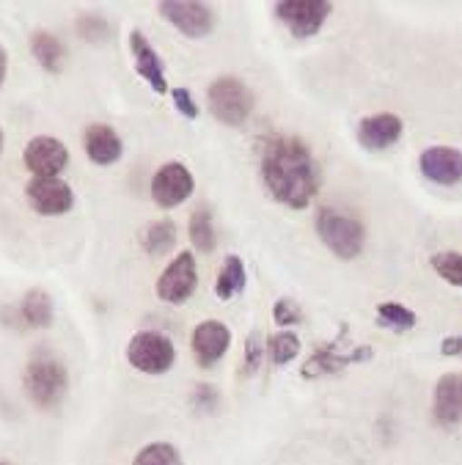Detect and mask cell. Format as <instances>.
<instances>
[{"label":"cell","mask_w":462,"mask_h":465,"mask_svg":"<svg viewBox=\"0 0 462 465\" xmlns=\"http://www.w3.org/2000/svg\"><path fill=\"white\" fill-rule=\"evenodd\" d=\"M188 232H191V242L199 253H212L215 245H218V237H215V223H212V213L210 207H196L193 215H191V223H188Z\"/></svg>","instance_id":"24"},{"label":"cell","mask_w":462,"mask_h":465,"mask_svg":"<svg viewBox=\"0 0 462 465\" xmlns=\"http://www.w3.org/2000/svg\"><path fill=\"white\" fill-rule=\"evenodd\" d=\"M314 226H317V234L319 240L325 242V248L349 262L355 256L363 253V245H366V229L358 218L336 210V207H319L317 210V218H314Z\"/></svg>","instance_id":"4"},{"label":"cell","mask_w":462,"mask_h":465,"mask_svg":"<svg viewBox=\"0 0 462 465\" xmlns=\"http://www.w3.org/2000/svg\"><path fill=\"white\" fill-rule=\"evenodd\" d=\"M231 347V331L226 322L221 320H204L193 328V336H191V350H193V358L202 369H210L215 366Z\"/></svg>","instance_id":"13"},{"label":"cell","mask_w":462,"mask_h":465,"mask_svg":"<svg viewBox=\"0 0 462 465\" xmlns=\"http://www.w3.org/2000/svg\"><path fill=\"white\" fill-rule=\"evenodd\" d=\"M421 176L440 188H454L462 182V152L454 146H429L418 157Z\"/></svg>","instance_id":"14"},{"label":"cell","mask_w":462,"mask_h":465,"mask_svg":"<svg viewBox=\"0 0 462 465\" xmlns=\"http://www.w3.org/2000/svg\"><path fill=\"white\" fill-rule=\"evenodd\" d=\"M372 358H375V350L369 344H349V328L341 325L333 341H322L314 347V352L309 355L300 371L306 381H319V378L339 375V371H344L352 363H363Z\"/></svg>","instance_id":"3"},{"label":"cell","mask_w":462,"mask_h":465,"mask_svg":"<svg viewBox=\"0 0 462 465\" xmlns=\"http://www.w3.org/2000/svg\"><path fill=\"white\" fill-rule=\"evenodd\" d=\"M440 352L448 355V358H462V333L446 336V339L440 341Z\"/></svg>","instance_id":"32"},{"label":"cell","mask_w":462,"mask_h":465,"mask_svg":"<svg viewBox=\"0 0 462 465\" xmlns=\"http://www.w3.org/2000/svg\"><path fill=\"white\" fill-rule=\"evenodd\" d=\"M0 465H9V462H0Z\"/></svg>","instance_id":"36"},{"label":"cell","mask_w":462,"mask_h":465,"mask_svg":"<svg viewBox=\"0 0 462 465\" xmlns=\"http://www.w3.org/2000/svg\"><path fill=\"white\" fill-rule=\"evenodd\" d=\"M25 199L34 207V213H39L42 218H58L74 207V193L61 176H53V179L34 176L25 184Z\"/></svg>","instance_id":"11"},{"label":"cell","mask_w":462,"mask_h":465,"mask_svg":"<svg viewBox=\"0 0 462 465\" xmlns=\"http://www.w3.org/2000/svg\"><path fill=\"white\" fill-rule=\"evenodd\" d=\"M300 352V339L292 331H281L264 339V355L272 366H287L298 358Z\"/></svg>","instance_id":"23"},{"label":"cell","mask_w":462,"mask_h":465,"mask_svg":"<svg viewBox=\"0 0 462 465\" xmlns=\"http://www.w3.org/2000/svg\"><path fill=\"white\" fill-rule=\"evenodd\" d=\"M157 12L188 39H204L215 25L212 6L199 4V0H162L157 4Z\"/></svg>","instance_id":"10"},{"label":"cell","mask_w":462,"mask_h":465,"mask_svg":"<svg viewBox=\"0 0 462 465\" xmlns=\"http://www.w3.org/2000/svg\"><path fill=\"white\" fill-rule=\"evenodd\" d=\"M272 320L279 325H284V328H292V325L303 322V312H300V306L295 301L281 298V301H275V306H272Z\"/></svg>","instance_id":"30"},{"label":"cell","mask_w":462,"mask_h":465,"mask_svg":"<svg viewBox=\"0 0 462 465\" xmlns=\"http://www.w3.org/2000/svg\"><path fill=\"white\" fill-rule=\"evenodd\" d=\"M23 163L34 176L53 179V176H61V171L69 165V149L64 146V141L53 135H36L25 143Z\"/></svg>","instance_id":"12"},{"label":"cell","mask_w":462,"mask_h":465,"mask_svg":"<svg viewBox=\"0 0 462 465\" xmlns=\"http://www.w3.org/2000/svg\"><path fill=\"white\" fill-rule=\"evenodd\" d=\"M261 182L279 204L306 210L319 193L322 176L306 141L295 135H270L261 143Z\"/></svg>","instance_id":"1"},{"label":"cell","mask_w":462,"mask_h":465,"mask_svg":"<svg viewBox=\"0 0 462 465\" xmlns=\"http://www.w3.org/2000/svg\"><path fill=\"white\" fill-rule=\"evenodd\" d=\"M6 74H9V53L4 50V45H0V85H4Z\"/></svg>","instance_id":"34"},{"label":"cell","mask_w":462,"mask_h":465,"mask_svg":"<svg viewBox=\"0 0 462 465\" xmlns=\"http://www.w3.org/2000/svg\"><path fill=\"white\" fill-rule=\"evenodd\" d=\"M20 312H23V320L31 328H50L53 320H55V303H53L50 292H44L39 287H34V290L25 292Z\"/></svg>","instance_id":"21"},{"label":"cell","mask_w":462,"mask_h":465,"mask_svg":"<svg viewBox=\"0 0 462 465\" xmlns=\"http://www.w3.org/2000/svg\"><path fill=\"white\" fill-rule=\"evenodd\" d=\"M196 191V179L191 173V168L179 163V160H171V163H162L154 176H152V184H149V193H152V202L160 207V210H173L179 204H184Z\"/></svg>","instance_id":"9"},{"label":"cell","mask_w":462,"mask_h":465,"mask_svg":"<svg viewBox=\"0 0 462 465\" xmlns=\"http://www.w3.org/2000/svg\"><path fill=\"white\" fill-rule=\"evenodd\" d=\"M74 31L85 42H108L111 39V23L103 15H80L74 23Z\"/></svg>","instance_id":"28"},{"label":"cell","mask_w":462,"mask_h":465,"mask_svg":"<svg viewBox=\"0 0 462 465\" xmlns=\"http://www.w3.org/2000/svg\"><path fill=\"white\" fill-rule=\"evenodd\" d=\"M31 53L34 58L39 61V66L50 74H58L66 64V47L64 42L53 34V31H44V28H36L31 34Z\"/></svg>","instance_id":"19"},{"label":"cell","mask_w":462,"mask_h":465,"mask_svg":"<svg viewBox=\"0 0 462 465\" xmlns=\"http://www.w3.org/2000/svg\"><path fill=\"white\" fill-rule=\"evenodd\" d=\"M171 100H173V108L184 116V119H199V105H196V100H193V94L188 88H173L171 91Z\"/></svg>","instance_id":"31"},{"label":"cell","mask_w":462,"mask_h":465,"mask_svg":"<svg viewBox=\"0 0 462 465\" xmlns=\"http://www.w3.org/2000/svg\"><path fill=\"white\" fill-rule=\"evenodd\" d=\"M402 119L397 114H372L358 122V143L369 152L391 149L402 138Z\"/></svg>","instance_id":"16"},{"label":"cell","mask_w":462,"mask_h":465,"mask_svg":"<svg viewBox=\"0 0 462 465\" xmlns=\"http://www.w3.org/2000/svg\"><path fill=\"white\" fill-rule=\"evenodd\" d=\"M141 245L149 256H165L176 245V223L171 218H160L149 223L141 234Z\"/></svg>","instance_id":"22"},{"label":"cell","mask_w":462,"mask_h":465,"mask_svg":"<svg viewBox=\"0 0 462 465\" xmlns=\"http://www.w3.org/2000/svg\"><path fill=\"white\" fill-rule=\"evenodd\" d=\"M23 389H25V397L39 411H55L69 391V371L64 361H58L55 355L44 350L31 355L23 371Z\"/></svg>","instance_id":"2"},{"label":"cell","mask_w":462,"mask_h":465,"mask_svg":"<svg viewBox=\"0 0 462 465\" xmlns=\"http://www.w3.org/2000/svg\"><path fill=\"white\" fill-rule=\"evenodd\" d=\"M127 361L143 375H165L176 361V347L160 331H141L127 344Z\"/></svg>","instance_id":"7"},{"label":"cell","mask_w":462,"mask_h":465,"mask_svg":"<svg viewBox=\"0 0 462 465\" xmlns=\"http://www.w3.org/2000/svg\"><path fill=\"white\" fill-rule=\"evenodd\" d=\"M375 312H378V325H383V328H388V331H394V333H408V331H413L416 322H418V317H416L413 309H408V306H402V303H394V301L378 303Z\"/></svg>","instance_id":"25"},{"label":"cell","mask_w":462,"mask_h":465,"mask_svg":"<svg viewBox=\"0 0 462 465\" xmlns=\"http://www.w3.org/2000/svg\"><path fill=\"white\" fill-rule=\"evenodd\" d=\"M245 284H248V270H245L242 256H237V253L226 256L218 270V278H215V295L221 301H234L237 295L245 292Z\"/></svg>","instance_id":"20"},{"label":"cell","mask_w":462,"mask_h":465,"mask_svg":"<svg viewBox=\"0 0 462 465\" xmlns=\"http://www.w3.org/2000/svg\"><path fill=\"white\" fill-rule=\"evenodd\" d=\"M333 12L330 0H279L272 6L275 20H281L295 39H309L322 31Z\"/></svg>","instance_id":"8"},{"label":"cell","mask_w":462,"mask_h":465,"mask_svg":"<svg viewBox=\"0 0 462 465\" xmlns=\"http://www.w3.org/2000/svg\"><path fill=\"white\" fill-rule=\"evenodd\" d=\"M130 53H133L135 72L149 83V88L154 91V94H165V91H168V80H165L162 61H160L157 50L152 47V42L143 36V31H133L130 34Z\"/></svg>","instance_id":"18"},{"label":"cell","mask_w":462,"mask_h":465,"mask_svg":"<svg viewBox=\"0 0 462 465\" xmlns=\"http://www.w3.org/2000/svg\"><path fill=\"white\" fill-rule=\"evenodd\" d=\"M429 264L446 284L462 290V253L459 251H440L429 259Z\"/></svg>","instance_id":"27"},{"label":"cell","mask_w":462,"mask_h":465,"mask_svg":"<svg viewBox=\"0 0 462 465\" xmlns=\"http://www.w3.org/2000/svg\"><path fill=\"white\" fill-rule=\"evenodd\" d=\"M196 287H199V264H196V256L191 251H182L160 272L157 284H154V292H157V298L162 303L182 306V303H188L193 298Z\"/></svg>","instance_id":"6"},{"label":"cell","mask_w":462,"mask_h":465,"mask_svg":"<svg viewBox=\"0 0 462 465\" xmlns=\"http://www.w3.org/2000/svg\"><path fill=\"white\" fill-rule=\"evenodd\" d=\"M207 103H210V114L226 127L245 124L253 114V105H256L253 91L245 85V80H240L234 74H223V77L210 83Z\"/></svg>","instance_id":"5"},{"label":"cell","mask_w":462,"mask_h":465,"mask_svg":"<svg viewBox=\"0 0 462 465\" xmlns=\"http://www.w3.org/2000/svg\"><path fill=\"white\" fill-rule=\"evenodd\" d=\"M83 149L91 163L103 168L119 163L124 154V143L111 124H88L83 133Z\"/></svg>","instance_id":"17"},{"label":"cell","mask_w":462,"mask_h":465,"mask_svg":"<svg viewBox=\"0 0 462 465\" xmlns=\"http://www.w3.org/2000/svg\"><path fill=\"white\" fill-rule=\"evenodd\" d=\"M0 152H4V130H0Z\"/></svg>","instance_id":"35"},{"label":"cell","mask_w":462,"mask_h":465,"mask_svg":"<svg viewBox=\"0 0 462 465\" xmlns=\"http://www.w3.org/2000/svg\"><path fill=\"white\" fill-rule=\"evenodd\" d=\"M432 419L440 427L462 424V371H448L435 383L432 391Z\"/></svg>","instance_id":"15"},{"label":"cell","mask_w":462,"mask_h":465,"mask_svg":"<svg viewBox=\"0 0 462 465\" xmlns=\"http://www.w3.org/2000/svg\"><path fill=\"white\" fill-rule=\"evenodd\" d=\"M261 361H264V339L259 331H251L245 339V371L248 375H256Z\"/></svg>","instance_id":"29"},{"label":"cell","mask_w":462,"mask_h":465,"mask_svg":"<svg viewBox=\"0 0 462 465\" xmlns=\"http://www.w3.org/2000/svg\"><path fill=\"white\" fill-rule=\"evenodd\" d=\"M133 465H184L179 449L173 443H165V440H154V443H146L135 457H133Z\"/></svg>","instance_id":"26"},{"label":"cell","mask_w":462,"mask_h":465,"mask_svg":"<svg viewBox=\"0 0 462 465\" xmlns=\"http://www.w3.org/2000/svg\"><path fill=\"white\" fill-rule=\"evenodd\" d=\"M193 402L202 408V411H210L212 408V402H215V391H212V386H196V394H193Z\"/></svg>","instance_id":"33"}]
</instances>
